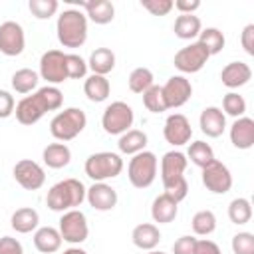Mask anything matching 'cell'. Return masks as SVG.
Returning a JSON list of instances; mask_svg holds the SVG:
<instances>
[{
    "mask_svg": "<svg viewBox=\"0 0 254 254\" xmlns=\"http://www.w3.org/2000/svg\"><path fill=\"white\" fill-rule=\"evenodd\" d=\"M62 103H64V93L56 85H46V87H40L36 93L26 95L24 99H20L18 105L14 107V113H16L18 123L34 125L48 111L60 109Z\"/></svg>",
    "mask_w": 254,
    "mask_h": 254,
    "instance_id": "1",
    "label": "cell"
},
{
    "mask_svg": "<svg viewBox=\"0 0 254 254\" xmlns=\"http://www.w3.org/2000/svg\"><path fill=\"white\" fill-rule=\"evenodd\" d=\"M56 32L64 48H81L87 40V16L79 8H67L58 16Z\"/></svg>",
    "mask_w": 254,
    "mask_h": 254,
    "instance_id": "2",
    "label": "cell"
},
{
    "mask_svg": "<svg viewBox=\"0 0 254 254\" xmlns=\"http://www.w3.org/2000/svg\"><path fill=\"white\" fill-rule=\"evenodd\" d=\"M85 187L77 179H64L56 183L46 196V204L54 212H65L77 208L85 200Z\"/></svg>",
    "mask_w": 254,
    "mask_h": 254,
    "instance_id": "3",
    "label": "cell"
},
{
    "mask_svg": "<svg viewBox=\"0 0 254 254\" xmlns=\"http://www.w3.org/2000/svg\"><path fill=\"white\" fill-rule=\"evenodd\" d=\"M87 125V117H85V111L79 109V107H67L64 111H60L52 123H50V133L54 139L65 143V141H71L75 139Z\"/></svg>",
    "mask_w": 254,
    "mask_h": 254,
    "instance_id": "4",
    "label": "cell"
},
{
    "mask_svg": "<svg viewBox=\"0 0 254 254\" xmlns=\"http://www.w3.org/2000/svg\"><path fill=\"white\" fill-rule=\"evenodd\" d=\"M83 169H85V175L93 183H105L107 179H115V177L121 175L123 159H121V155L111 153V151L93 153V155L87 157Z\"/></svg>",
    "mask_w": 254,
    "mask_h": 254,
    "instance_id": "5",
    "label": "cell"
},
{
    "mask_svg": "<svg viewBox=\"0 0 254 254\" xmlns=\"http://www.w3.org/2000/svg\"><path fill=\"white\" fill-rule=\"evenodd\" d=\"M127 177H129V183L135 189L151 187L155 177H157V157H155V153L141 151V153L133 155V159L129 161V167H127Z\"/></svg>",
    "mask_w": 254,
    "mask_h": 254,
    "instance_id": "6",
    "label": "cell"
},
{
    "mask_svg": "<svg viewBox=\"0 0 254 254\" xmlns=\"http://www.w3.org/2000/svg\"><path fill=\"white\" fill-rule=\"evenodd\" d=\"M133 121H135V113L131 105H127L125 101L109 103L101 115V127L109 135H123L125 131L131 129Z\"/></svg>",
    "mask_w": 254,
    "mask_h": 254,
    "instance_id": "7",
    "label": "cell"
},
{
    "mask_svg": "<svg viewBox=\"0 0 254 254\" xmlns=\"http://www.w3.org/2000/svg\"><path fill=\"white\" fill-rule=\"evenodd\" d=\"M208 58H210V54L206 52V48L200 42H190L189 46L181 48L175 54L173 65L183 73H196L206 65Z\"/></svg>",
    "mask_w": 254,
    "mask_h": 254,
    "instance_id": "8",
    "label": "cell"
},
{
    "mask_svg": "<svg viewBox=\"0 0 254 254\" xmlns=\"http://www.w3.org/2000/svg\"><path fill=\"white\" fill-rule=\"evenodd\" d=\"M60 234L62 240L69 242V244H81L87 240L89 234V226H87V218L81 210L73 208V210H65L62 212L60 218Z\"/></svg>",
    "mask_w": 254,
    "mask_h": 254,
    "instance_id": "9",
    "label": "cell"
},
{
    "mask_svg": "<svg viewBox=\"0 0 254 254\" xmlns=\"http://www.w3.org/2000/svg\"><path fill=\"white\" fill-rule=\"evenodd\" d=\"M40 77L48 81V85H58L67 79L65 69V54L62 50H48L40 58Z\"/></svg>",
    "mask_w": 254,
    "mask_h": 254,
    "instance_id": "10",
    "label": "cell"
},
{
    "mask_svg": "<svg viewBox=\"0 0 254 254\" xmlns=\"http://www.w3.org/2000/svg\"><path fill=\"white\" fill-rule=\"evenodd\" d=\"M202 185L214 194H226L232 189V175L220 161H212L202 169Z\"/></svg>",
    "mask_w": 254,
    "mask_h": 254,
    "instance_id": "11",
    "label": "cell"
},
{
    "mask_svg": "<svg viewBox=\"0 0 254 254\" xmlns=\"http://www.w3.org/2000/svg\"><path fill=\"white\" fill-rule=\"evenodd\" d=\"M14 179H16V183L22 187V189H26V190H38V189H42L44 187V183H46V173H44V169L36 163V161H32V159H22V161H18L16 165H14Z\"/></svg>",
    "mask_w": 254,
    "mask_h": 254,
    "instance_id": "12",
    "label": "cell"
},
{
    "mask_svg": "<svg viewBox=\"0 0 254 254\" xmlns=\"http://www.w3.org/2000/svg\"><path fill=\"white\" fill-rule=\"evenodd\" d=\"M163 89V97H165V105L167 109H177L183 107L190 95H192V85L185 75H173L167 79V83L161 87Z\"/></svg>",
    "mask_w": 254,
    "mask_h": 254,
    "instance_id": "13",
    "label": "cell"
},
{
    "mask_svg": "<svg viewBox=\"0 0 254 254\" xmlns=\"http://www.w3.org/2000/svg\"><path fill=\"white\" fill-rule=\"evenodd\" d=\"M26 48V36H24V28L18 22H4L0 24V52L4 56H20Z\"/></svg>",
    "mask_w": 254,
    "mask_h": 254,
    "instance_id": "14",
    "label": "cell"
},
{
    "mask_svg": "<svg viewBox=\"0 0 254 254\" xmlns=\"http://www.w3.org/2000/svg\"><path fill=\"white\" fill-rule=\"evenodd\" d=\"M163 135H165V141L167 143H171L173 147H181V145H187L190 141L192 127H190L189 119L183 113H173L165 121Z\"/></svg>",
    "mask_w": 254,
    "mask_h": 254,
    "instance_id": "15",
    "label": "cell"
},
{
    "mask_svg": "<svg viewBox=\"0 0 254 254\" xmlns=\"http://www.w3.org/2000/svg\"><path fill=\"white\" fill-rule=\"evenodd\" d=\"M85 200L89 202L91 208H95L99 212H105V210L115 208V204H117V190L111 185H107V183H93L85 190Z\"/></svg>",
    "mask_w": 254,
    "mask_h": 254,
    "instance_id": "16",
    "label": "cell"
},
{
    "mask_svg": "<svg viewBox=\"0 0 254 254\" xmlns=\"http://www.w3.org/2000/svg\"><path fill=\"white\" fill-rule=\"evenodd\" d=\"M187 155L181 153V151H169L163 155L161 159V181H163V187L165 185H171L179 179L185 177V169H187Z\"/></svg>",
    "mask_w": 254,
    "mask_h": 254,
    "instance_id": "17",
    "label": "cell"
},
{
    "mask_svg": "<svg viewBox=\"0 0 254 254\" xmlns=\"http://www.w3.org/2000/svg\"><path fill=\"white\" fill-rule=\"evenodd\" d=\"M198 123H200V131L206 135V137H220L226 129V115L222 113L220 107H204L200 111V117H198Z\"/></svg>",
    "mask_w": 254,
    "mask_h": 254,
    "instance_id": "18",
    "label": "cell"
},
{
    "mask_svg": "<svg viewBox=\"0 0 254 254\" xmlns=\"http://www.w3.org/2000/svg\"><path fill=\"white\" fill-rule=\"evenodd\" d=\"M220 79H222V85H226L230 89H236V87L246 85L252 79V69L244 62H230L222 67Z\"/></svg>",
    "mask_w": 254,
    "mask_h": 254,
    "instance_id": "19",
    "label": "cell"
},
{
    "mask_svg": "<svg viewBox=\"0 0 254 254\" xmlns=\"http://www.w3.org/2000/svg\"><path fill=\"white\" fill-rule=\"evenodd\" d=\"M230 143L242 151L252 149V145H254V119L238 117L230 127Z\"/></svg>",
    "mask_w": 254,
    "mask_h": 254,
    "instance_id": "20",
    "label": "cell"
},
{
    "mask_svg": "<svg viewBox=\"0 0 254 254\" xmlns=\"http://www.w3.org/2000/svg\"><path fill=\"white\" fill-rule=\"evenodd\" d=\"M79 8L85 10V16L99 26H105L113 22L115 18V6L109 0H93V2H79Z\"/></svg>",
    "mask_w": 254,
    "mask_h": 254,
    "instance_id": "21",
    "label": "cell"
},
{
    "mask_svg": "<svg viewBox=\"0 0 254 254\" xmlns=\"http://www.w3.org/2000/svg\"><path fill=\"white\" fill-rule=\"evenodd\" d=\"M131 238H133V244L141 250H155L157 244L161 242V232H159V226L153 224V222H143V224H137L131 232Z\"/></svg>",
    "mask_w": 254,
    "mask_h": 254,
    "instance_id": "22",
    "label": "cell"
},
{
    "mask_svg": "<svg viewBox=\"0 0 254 254\" xmlns=\"http://www.w3.org/2000/svg\"><path fill=\"white\" fill-rule=\"evenodd\" d=\"M177 214H179V202H175L173 198H169L165 192L159 194V196L153 200V204H151V216H153V220L159 222V224H169V222H173V220L177 218Z\"/></svg>",
    "mask_w": 254,
    "mask_h": 254,
    "instance_id": "23",
    "label": "cell"
},
{
    "mask_svg": "<svg viewBox=\"0 0 254 254\" xmlns=\"http://www.w3.org/2000/svg\"><path fill=\"white\" fill-rule=\"evenodd\" d=\"M62 242H64L62 240V234L54 226H42L34 234V246L42 254H54V252H58L60 246H62Z\"/></svg>",
    "mask_w": 254,
    "mask_h": 254,
    "instance_id": "24",
    "label": "cell"
},
{
    "mask_svg": "<svg viewBox=\"0 0 254 254\" xmlns=\"http://www.w3.org/2000/svg\"><path fill=\"white\" fill-rule=\"evenodd\" d=\"M83 93L87 95L89 101L93 103H101L109 97L111 93V85H109V79L105 75H95L91 73L85 81H83Z\"/></svg>",
    "mask_w": 254,
    "mask_h": 254,
    "instance_id": "25",
    "label": "cell"
},
{
    "mask_svg": "<svg viewBox=\"0 0 254 254\" xmlns=\"http://www.w3.org/2000/svg\"><path fill=\"white\" fill-rule=\"evenodd\" d=\"M42 159L50 169H64L71 161V151L65 143H50L44 149Z\"/></svg>",
    "mask_w": 254,
    "mask_h": 254,
    "instance_id": "26",
    "label": "cell"
},
{
    "mask_svg": "<svg viewBox=\"0 0 254 254\" xmlns=\"http://www.w3.org/2000/svg\"><path fill=\"white\" fill-rule=\"evenodd\" d=\"M87 67L95 75H107L115 67V54L109 48H95L87 60Z\"/></svg>",
    "mask_w": 254,
    "mask_h": 254,
    "instance_id": "27",
    "label": "cell"
},
{
    "mask_svg": "<svg viewBox=\"0 0 254 254\" xmlns=\"http://www.w3.org/2000/svg\"><path fill=\"white\" fill-rule=\"evenodd\" d=\"M38 222H40V214H38V210L30 208V206L18 208V210L12 214V218H10L12 228H14L16 232H20V234H28V232L36 230V228H38Z\"/></svg>",
    "mask_w": 254,
    "mask_h": 254,
    "instance_id": "28",
    "label": "cell"
},
{
    "mask_svg": "<svg viewBox=\"0 0 254 254\" xmlns=\"http://www.w3.org/2000/svg\"><path fill=\"white\" fill-rule=\"evenodd\" d=\"M173 30H175V36L181 40H194L200 34L202 24H200V18L194 14H181L177 16Z\"/></svg>",
    "mask_w": 254,
    "mask_h": 254,
    "instance_id": "29",
    "label": "cell"
},
{
    "mask_svg": "<svg viewBox=\"0 0 254 254\" xmlns=\"http://www.w3.org/2000/svg\"><path fill=\"white\" fill-rule=\"evenodd\" d=\"M117 147H119V151L123 155H137V153L145 151V147H147V135L143 131H139V129H129V131H125L119 137Z\"/></svg>",
    "mask_w": 254,
    "mask_h": 254,
    "instance_id": "30",
    "label": "cell"
},
{
    "mask_svg": "<svg viewBox=\"0 0 254 254\" xmlns=\"http://www.w3.org/2000/svg\"><path fill=\"white\" fill-rule=\"evenodd\" d=\"M38 81H40V75L34 69H30V67H22V69L14 71V75H12V87L18 93L34 91L38 87Z\"/></svg>",
    "mask_w": 254,
    "mask_h": 254,
    "instance_id": "31",
    "label": "cell"
},
{
    "mask_svg": "<svg viewBox=\"0 0 254 254\" xmlns=\"http://www.w3.org/2000/svg\"><path fill=\"white\" fill-rule=\"evenodd\" d=\"M187 157L200 169H204L206 165H210L214 161V151L208 143L204 141H192L189 145V151H187Z\"/></svg>",
    "mask_w": 254,
    "mask_h": 254,
    "instance_id": "32",
    "label": "cell"
},
{
    "mask_svg": "<svg viewBox=\"0 0 254 254\" xmlns=\"http://www.w3.org/2000/svg\"><path fill=\"white\" fill-rule=\"evenodd\" d=\"M196 42H200V44L206 48V52H208L210 56H214V54L222 52L226 40H224V34H222L218 28H204V30H200Z\"/></svg>",
    "mask_w": 254,
    "mask_h": 254,
    "instance_id": "33",
    "label": "cell"
},
{
    "mask_svg": "<svg viewBox=\"0 0 254 254\" xmlns=\"http://www.w3.org/2000/svg\"><path fill=\"white\" fill-rule=\"evenodd\" d=\"M153 71L149 69V67H135L131 73H129V79H127V83H129V89L133 91V93H145L151 85H153Z\"/></svg>",
    "mask_w": 254,
    "mask_h": 254,
    "instance_id": "34",
    "label": "cell"
},
{
    "mask_svg": "<svg viewBox=\"0 0 254 254\" xmlns=\"http://www.w3.org/2000/svg\"><path fill=\"white\" fill-rule=\"evenodd\" d=\"M228 218L234 224H246V222H250V218H252V204H250V200L248 198H242V196L234 198L228 204Z\"/></svg>",
    "mask_w": 254,
    "mask_h": 254,
    "instance_id": "35",
    "label": "cell"
},
{
    "mask_svg": "<svg viewBox=\"0 0 254 254\" xmlns=\"http://www.w3.org/2000/svg\"><path fill=\"white\" fill-rule=\"evenodd\" d=\"M190 226H192V232L196 236H208L214 232L216 228V216L212 210H198L192 220H190Z\"/></svg>",
    "mask_w": 254,
    "mask_h": 254,
    "instance_id": "36",
    "label": "cell"
},
{
    "mask_svg": "<svg viewBox=\"0 0 254 254\" xmlns=\"http://www.w3.org/2000/svg\"><path fill=\"white\" fill-rule=\"evenodd\" d=\"M222 113L230 115L234 119L244 117V113H246V99L242 95H238L236 91H228L222 97Z\"/></svg>",
    "mask_w": 254,
    "mask_h": 254,
    "instance_id": "37",
    "label": "cell"
},
{
    "mask_svg": "<svg viewBox=\"0 0 254 254\" xmlns=\"http://www.w3.org/2000/svg\"><path fill=\"white\" fill-rule=\"evenodd\" d=\"M143 105H145L147 111H151V113H163V111H167L161 85H155V83H153V85L143 93Z\"/></svg>",
    "mask_w": 254,
    "mask_h": 254,
    "instance_id": "38",
    "label": "cell"
},
{
    "mask_svg": "<svg viewBox=\"0 0 254 254\" xmlns=\"http://www.w3.org/2000/svg\"><path fill=\"white\" fill-rule=\"evenodd\" d=\"M28 8H30L32 16H36L38 20H50L58 12L60 4H58V0H30Z\"/></svg>",
    "mask_w": 254,
    "mask_h": 254,
    "instance_id": "39",
    "label": "cell"
},
{
    "mask_svg": "<svg viewBox=\"0 0 254 254\" xmlns=\"http://www.w3.org/2000/svg\"><path fill=\"white\" fill-rule=\"evenodd\" d=\"M65 69L69 79H81L87 73V62L77 54H65Z\"/></svg>",
    "mask_w": 254,
    "mask_h": 254,
    "instance_id": "40",
    "label": "cell"
},
{
    "mask_svg": "<svg viewBox=\"0 0 254 254\" xmlns=\"http://www.w3.org/2000/svg\"><path fill=\"white\" fill-rule=\"evenodd\" d=\"M232 252L234 254H254V234L238 232L232 236Z\"/></svg>",
    "mask_w": 254,
    "mask_h": 254,
    "instance_id": "41",
    "label": "cell"
},
{
    "mask_svg": "<svg viewBox=\"0 0 254 254\" xmlns=\"http://www.w3.org/2000/svg\"><path fill=\"white\" fill-rule=\"evenodd\" d=\"M163 189H165V194H167L169 198H173L175 202H181V200L187 198V194H189V183H187L185 177L179 179V181H175V183H171V185H165Z\"/></svg>",
    "mask_w": 254,
    "mask_h": 254,
    "instance_id": "42",
    "label": "cell"
},
{
    "mask_svg": "<svg viewBox=\"0 0 254 254\" xmlns=\"http://www.w3.org/2000/svg\"><path fill=\"white\" fill-rule=\"evenodd\" d=\"M141 6L153 16H167L173 10V0H141Z\"/></svg>",
    "mask_w": 254,
    "mask_h": 254,
    "instance_id": "43",
    "label": "cell"
},
{
    "mask_svg": "<svg viewBox=\"0 0 254 254\" xmlns=\"http://www.w3.org/2000/svg\"><path fill=\"white\" fill-rule=\"evenodd\" d=\"M196 240L194 236H181L177 238V242L173 244V254H194L196 250Z\"/></svg>",
    "mask_w": 254,
    "mask_h": 254,
    "instance_id": "44",
    "label": "cell"
},
{
    "mask_svg": "<svg viewBox=\"0 0 254 254\" xmlns=\"http://www.w3.org/2000/svg\"><path fill=\"white\" fill-rule=\"evenodd\" d=\"M14 107H16V103H14V97L10 95V91L0 89V119L10 117L14 113Z\"/></svg>",
    "mask_w": 254,
    "mask_h": 254,
    "instance_id": "45",
    "label": "cell"
},
{
    "mask_svg": "<svg viewBox=\"0 0 254 254\" xmlns=\"http://www.w3.org/2000/svg\"><path fill=\"white\" fill-rule=\"evenodd\" d=\"M0 254H24V248L16 238L2 236L0 238Z\"/></svg>",
    "mask_w": 254,
    "mask_h": 254,
    "instance_id": "46",
    "label": "cell"
},
{
    "mask_svg": "<svg viewBox=\"0 0 254 254\" xmlns=\"http://www.w3.org/2000/svg\"><path fill=\"white\" fill-rule=\"evenodd\" d=\"M240 44L248 56H254V24L244 26L242 36H240Z\"/></svg>",
    "mask_w": 254,
    "mask_h": 254,
    "instance_id": "47",
    "label": "cell"
},
{
    "mask_svg": "<svg viewBox=\"0 0 254 254\" xmlns=\"http://www.w3.org/2000/svg\"><path fill=\"white\" fill-rule=\"evenodd\" d=\"M173 8H177L181 14H194V10L200 8V2L198 0H175Z\"/></svg>",
    "mask_w": 254,
    "mask_h": 254,
    "instance_id": "48",
    "label": "cell"
},
{
    "mask_svg": "<svg viewBox=\"0 0 254 254\" xmlns=\"http://www.w3.org/2000/svg\"><path fill=\"white\" fill-rule=\"evenodd\" d=\"M194 254H222V252H220V248H218L216 242L204 238V240H196V250H194Z\"/></svg>",
    "mask_w": 254,
    "mask_h": 254,
    "instance_id": "49",
    "label": "cell"
},
{
    "mask_svg": "<svg viewBox=\"0 0 254 254\" xmlns=\"http://www.w3.org/2000/svg\"><path fill=\"white\" fill-rule=\"evenodd\" d=\"M64 254H87V252H85V250H81V248H77V246H71V248L64 250Z\"/></svg>",
    "mask_w": 254,
    "mask_h": 254,
    "instance_id": "50",
    "label": "cell"
},
{
    "mask_svg": "<svg viewBox=\"0 0 254 254\" xmlns=\"http://www.w3.org/2000/svg\"><path fill=\"white\" fill-rule=\"evenodd\" d=\"M147 254H165V252H159V250H147Z\"/></svg>",
    "mask_w": 254,
    "mask_h": 254,
    "instance_id": "51",
    "label": "cell"
}]
</instances>
